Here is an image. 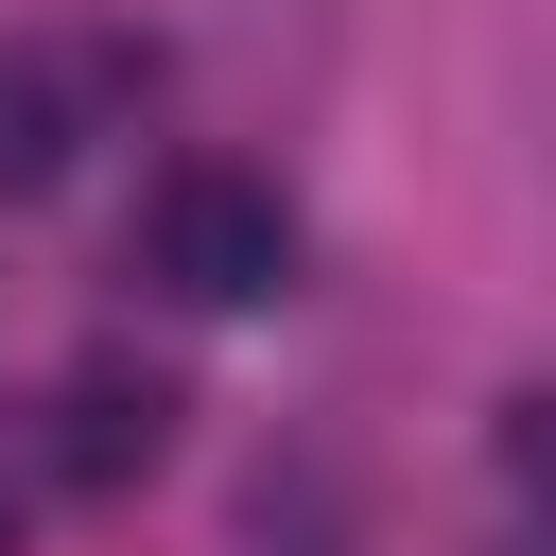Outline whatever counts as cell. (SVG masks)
I'll list each match as a JSON object with an SVG mask.
<instances>
[{
    "label": "cell",
    "mask_w": 556,
    "mask_h": 556,
    "mask_svg": "<svg viewBox=\"0 0 556 556\" xmlns=\"http://www.w3.org/2000/svg\"><path fill=\"white\" fill-rule=\"evenodd\" d=\"M139 278H156L174 313H261V295H295V208H278V174L174 156V174L139 191Z\"/></svg>",
    "instance_id": "1"
},
{
    "label": "cell",
    "mask_w": 556,
    "mask_h": 556,
    "mask_svg": "<svg viewBox=\"0 0 556 556\" xmlns=\"http://www.w3.org/2000/svg\"><path fill=\"white\" fill-rule=\"evenodd\" d=\"M156 452H174V382H156V365H70L52 469H70V486H122V469H156Z\"/></svg>",
    "instance_id": "2"
},
{
    "label": "cell",
    "mask_w": 556,
    "mask_h": 556,
    "mask_svg": "<svg viewBox=\"0 0 556 556\" xmlns=\"http://www.w3.org/2000/svg\"><path fill=\"white\" fill-rule=\"evenodd\" d=\"M35 174H52V87L0 70V191H35Z\"/></svg>",
    "instance_id": "3"
}]
</instances>
